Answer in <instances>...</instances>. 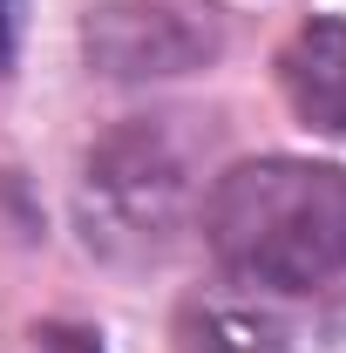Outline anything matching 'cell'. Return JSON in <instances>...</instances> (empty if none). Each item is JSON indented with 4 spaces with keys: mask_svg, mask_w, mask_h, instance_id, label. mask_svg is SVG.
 Returning <instances> with one entry per match:
<instances>
[{
    "mask_svg": "<svg viewBox=\"0 0 346 353\" xmlns=\"http://www.w3.org/2000/svg\"><path fill=\"white\" fill-rule=\"evenodd\" d=\"M88 61L116 82H143V75H190L217 61L224 48V21L211 0H102L82 28Z\"/></svg>",
    "mask_w": 346,
    "mask_h": 353,
    "instance_id": "obj_3",
    "label": "cell"
},
{
    "mask_svg": "<svg viewBox=\"0 0 346 353\" xmlns=\"http://www.w3.org/2000/svg\"><path fill=\"white\" fill-rule=\"evenodd\" d=\"M211 259L258 292H312L346 272V170L305 157L231 163L204 197Z\"/></svg>",
    "mask_w": 346,
    "mask_h": 353,
    "instance_id": "obj_1",
    "label": "cell"
},
{
    "mask_svg": "<svg viewBox=\"0 0 346 353\" xmlns=\"http://www.w3.org/2000/svg\"><path fill=\"white\" fill-rule=\"evenodd\" d=\"M183 353H285V326L258 306H231V299H197L183 306Z\"/></svg>",
    "mask_w": 346,
    "mask_h": 353,
    "instance_id": "obj_5",
    "label": "cell"
},
{
    "mask_svg": "<svg viewBox=\"0 0 346 353\" xmlns=\"http://www.w3.org/2000/svg\"><path fill=\"white\" fill-rule=\"evenodd\" d=\"M14 34H21V0H0V75L14 61Z\"/></svg>",
    "mask_w": 346,
    "mask_h": 353,
    "instance_id": "obj_7",
    "label": "cell"
},
{
    "mask_svg": "<svg viewBox=\"0 0 346 353\" xmlns=\"http://www.w3.org/2000/svg\"><path fill=\"white\" fill-rule=\"evenodd\" d=\"M75 211H82V238L102 259H163L190 211V163L176 136L163 123H123L116 136H102L82 163Z\"/></svg>",
    "mask_w": 346,
    "mask_h": 353,
    "instance_id": "obj_2",
    "label": "cell"
},
{
    "mask_svg": "<svg viewBox=\"0 0 346 353\" xmlns=\"http://www.w3.org/2000/svg\"><path fill=\"white\" fill-rule=\"evenodd\" d=\"M278 82L305 130L346 136V21H305L278 54Z\"/></svg>",
    "mask_w": 346,
    "mask_h": 353,
    "instance_id": "obj_4",
    "label": "cell"
},
{
    "mask_svg": "<svg viewBox=\"0 0 346 353\" xmlns=\"http://www.w3.org/2000/svg\"><path fill=\"white\" fill-rule=\"evenodd\" d=\"M28 353H102V340L82 333V326H34L28 333Z\"/></svg>",
    "mask_w": 346,
    "mask_h": 353,
    "instance_id": "obj_6",
    "label": "cell"
}]
</instances>
